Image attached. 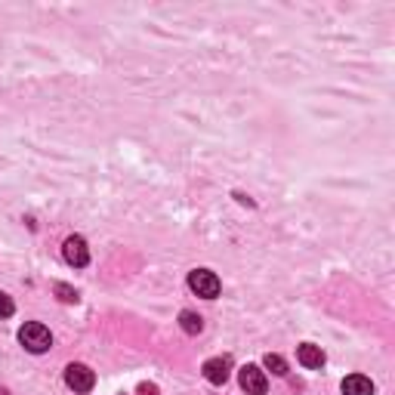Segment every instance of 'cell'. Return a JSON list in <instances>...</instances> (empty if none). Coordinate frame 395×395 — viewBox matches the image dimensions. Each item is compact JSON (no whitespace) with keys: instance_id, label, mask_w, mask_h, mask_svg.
Wrapping results in <instances>:
<instances>
[{"instance_id":"cell-1","label":"cell","mask_w":395,"mask_h":395,"mask_svg":"<svg viewBox=\"0 0 395 395\" xmlns=\"http://www.w3.org/2000/svg\"><path fill=\"white\" fill-rule=\"evenodd\" d=\"M19 343H22L28 352L40 355V352H47L53 346V334H49V327H44L40 321H28V325H22V330H19Z\"/></svg>"},{"instance_id":"cell-2","label":"cell","mask_w":395,"mask_h":395,"mask_svg":"<svg viewBox=\"0 0 395 395\" xmlns=\"http://www.w3.org/2000/svg\"><path fill=\"white\" fill-rule=\"evenodd\" d=\"M189 287L198 293V297H204V300H213V297H219V278L213 275L210 269H195V272H189Z\"/></svg>"},{"instance_id":"cell-3","label":"cell","mask_w":395,"mask_h":395,"mask_svg":"<svg viewBox=\"0 0 395 395\" xmlns=\"http://www.w3.org/2000/svg\"><path fill=\"white\" fill-rule=\"evenodd\" d=\"M65 383H68V389H75V392H90L93 386H96V373H93L87 364H68L65 368Z\"/></svg>"},{"instance_id":"cell-4","label":"cell","mask_w":395,"mask_h":395,"mask_svg":"<svg viewBox=\"0 0 395 395\" xmlns=\"http://www.w3.org/2000/svg\"><path fill=\"white\" fill-rule=\"evenodd\" d=\"M238 383L247 395H265V389H269V380H265V373L256 364H244L238 371Z\"/></svg>"},{"instance_id":"cell-5","label":"cell","mask_w":395,"mask_h":395,"mask_svg":"<svg viewBox=\"0 0 395 395\" xmlns=\"http://www.w3.org/2000/svg\"><path fill=\"white\" fill-rule=\"evenodd\" d=\"M62 256H65L68 265H75V269H84V265L90 263V250H87V241L81 238V235H71L62 244Z\"/></svg>"},{"instance_id":"cell-6","label":"cell","mask_w":395,"mask_h":395,"mask_svg":"<svg viewBox=\"0 0 395 395\" xmlns=\"http://www.w3.org/2000/svg\"><path fill=\"white\" fill-rule=\"evenodd\" d=\"M229 373H232V358H207V362H204V377H207V383L222 386V383L229 380Z\"/></svg>"},{"instance_id":"cell-7","label":"cell","mask_w":395,"mask_h":395,"mask_svg":"<svg viewBox=\"0 0 395 395\" xmlns=\"http://www.w3.org/2000/svg\"><path fill=\"white\" fill-rule=\"evenodd\" d=\"M297 358H300V364L309 371H318V368H325V352H321V346H315V343H303V346L297 349Z\"/></svg>"},{"instance_id":"cell-8","label":"cell","mask_w":395,"mask_h":395,"mask_svg":"<svg viewBox=\"0 0 395 395\" xmlns=\"http://www.w3.org/2000/svg\"><path fill=\"white\" fill-rule=\"evenodd\" d=\"M343 395H373V383L364 373H349L343 380Z\"/></svg>"},{"instance_id":"cell-9","label":"cell","mask_w":395,"mask_h":395,"mask_svg":"<svg viewBox=\"0 0 395 395\" xmlns=\"http://www.w3.org/2000/svg\"><path fill=\"white\" fill-rule=\"evenodd\" d=\"M179 327L185 330V334H201V330H204V318H201L198 312H189V309H185L183 315H179Z\"/></svg>"},{"instance_id":"cell-10","label":"cell","mask_w":395,"mask_h":395,"mask_svg":"<svg viewBox=\"0 0 395 395\" xmlns=\"http://www.w3.org/2000/svg\"><path fill=\"white\" fill-rule=\"evenodd\" d=\"M263 364H265V368H269L272 373H275V377H287V362H284L281 355H272V352H269V355L263 358Z\"/></svg>"},{"instance_id":"cell-11","label":"cell","mask_w":395,"mask_h":395,"mask_svg":"<svg viewBox=\"0 0 395 395\" xmlns=\"http://www.w3.org/2000/svg\"><path fill=\"white\" fill-rule=\"evenodd\" d=\"M56 297H59L62 303H77V300H81L75 287H68V284H56Z\"/></svg>"},{"instance_id":"cell-12","label":"cell","mask_w":395,"mask_h":395,"mask_svg":"<svg viewBox=\"0 0 395 395\" xmlns=\"http://www.w3.org/2000/svg\"><path fill=\"white\" fill-rule=\"evenodd\" d=\"M13 312H16V303H13V297L0 291V318H10Z\"/></svg>"},{"instance_id":"cell-13","label":"cell","mask_w":395,"mask_h":395,"mask_svg":"<svg viewBox=\"0 0 395 395\" xmlns=\"http://www.w3.org/2000/svg\"><path fill=\"white\" fill-rule=\"evenodd\" d=\"M139 395H157V386L155 383H139V389H136Z\"/></svg>"},{"instance_id":"cell-14","label":"cell","mask_w":395,"mask_h":395,"mask_svg":"<svg viewBox=\"0 0 395 395\" xmlns=\"http://www.w3.org/2000/svg\"><path fill=\"white\" fill-rule=\"evenodd\" d=\"M0 395H10V392H6V389H3V386H0Z\"/></svg>"}]
</instances>
